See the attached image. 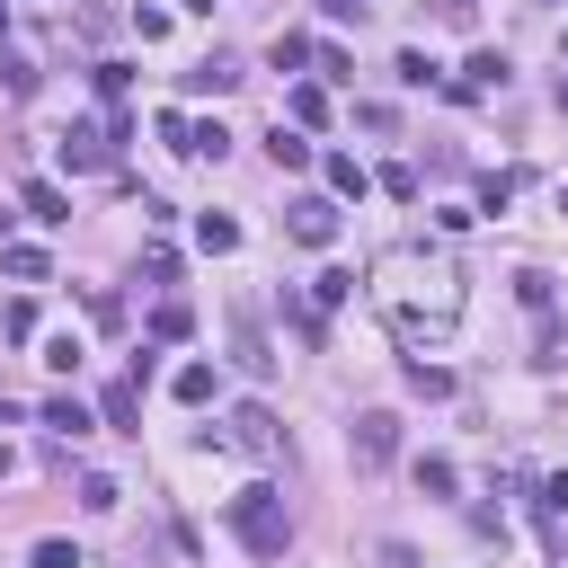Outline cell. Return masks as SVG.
I'll list each match as a JSON object with an SVG mask.
<instances>
[{
    "instance_id": "34",
    "label": "cell",
    "mask_w": 568,
    "mask_h": 568,
    "mask_svg": "<svg viewBox=\"0 0 568 568\" xmlns=\"http://www.w3.org/2000/svg\"><path fill=\"white\" fill-rule=\"evenodd\" d=\"M9 470H18V462H9V444H0V479H9Z\"/></svg>"
},
{
    "instance_id": "36",
    "label": "cell",
    "mask_w": 568,
    "mask_h": 568,
    "mask_svg": "<svg viewBox=\"0 0 568 568\" xmlns=\"http://www.w3.org/2000/svg\"><path fill=\"white\" fill-rule=\"evenodd\" d=\"M559 62H568V44H559Z\"/></svg>"
},
{
    "instance_id": "20",
    "label": "cell",
    "mask_w": 568,
    "mask_h": 568,
    "mask_svg": "<svg viewBox=\"0 0 568 568\" xmlns=\"http://www.w3.org/2000/svg\"><path fill=\"white\" fill-rule=\"evenodd\" d=\"M390 80H399V89H426V80H444V71H435V62H426V53H417V44H408V53H399V62H390Z\"/></svg>"
},
{
    "instance_id": "35",
    "label": "cell",
    "mask_w": 568,
    "mask_h": 568,
    "mask_svg": "<svg viewBox=\"0 0 568 568\" xmlns=\"http://www.w3.org/2000/svg\"><path fill=\"white\" fill-rule=\"evenodd\" d=\"M559 106H568V71H559Z\"/></svg>"
},
{
    "instance_id": "5",
    "label": "cell",
    "mask_w": 568,
    "mask_h": 568,
    "mask_svg": "<svg viewBox=\"0 0 568 568\" xmlns=\"http://www.w3.org/2000/svg\"><path fill=\"white\" fill-rule=\"evenodd\" d=\"M106 160H115V133H106V124H71V133H62V169H71V178H89V169H106Z\"/></svg>"
},
{
    "instance_id": "8",
    "label": "cell",
    "mask_w": 568,
    "mask_h": 568,
    "mask_svg": "<svg viewBox=\"0 0 568 568\" xmlns=\"http://www.w3.org/2000/svg\"><path fill=\"white\" fill-rule=\"evenodd\" d=\"M479 89H506V53H470V62H462L453 98H479Z\"/></svg>"
},
{
    "instance_id": "2",
    "label": "cell",
    "mask_w": 568,
    "mask_h": 568,
    "mask_svg": "<svg viewBox=\"0 0 568 568\" xmlns=\"http://www.w3.org/2000/svg\"><path fill=\"white\" fill-rule=\"evenodd\" d=\"M346 453H355V470H390V462H399V417H390V408H364V417L346 426Z\"/></svg>"
},
{
    "instance_id": "9",
    "label": "cell",
    "mask_w": 568,
    "mask_h": 568,
    "mask_svg": "<svg viewBox=\"0 0 568 568\" xmlns=\"http://www.w3.org/2000/svg\"><path fill=\"white\" fill-rule=\"evenodd\" d=\"M284 115H293L302 133H311V124H328V89H320V80H293V89H284Z\"/></svg>"
},
{
    "instance_id": "11",
    "label": "cell",
    "mask_w": 568,
    "mask_h": 568,
    "mask_svg": "<svg viewBox=\"0 0 568 568\" xmlns=\"http://www.w3.org/2000/svg\"><path fill=\"white\" fill-rule=\"evenodd\" d=\"M98 417H106L115 435H142V390H133V382H115V390L98 399Z\"/></svg>"
},
{
    "instance_id": "17",
    "label": "cell",
    "mask_w": 568,
    "mask_h": 568,
    "mask_svg": "<svg viewBox=\"0 0 568 568\" xmlns=\"http://www.w3.org/2000/svg\"><path fill=\"white\" fill-rule=\"evenodd\" d=\"M346 293H355V275H346V266H320V275H311V302H320V311H337Z\"/></svg>"
},
{
    "instance_id": "33",
    "label": "cell",
    "mask_w": 568,
    "mask_h": 568,
    "mask_svg": "<svg viewBox=\"0 0 568 568\" xmlns=\"http://www.w3.org/2000/svg\"><path fill=\"white\" fill-rule=\"evenodd\" d=\"M320 9H328V18H364L373 0H320Z\"/></svg>"
},
{
    "instance_id": "22",
    "label": "cell",
    "mask_w": 568,
    "mask_h": 568,
    "mask_svg": "<svg viewBox=\"0 0 568 568\" xmlns=\"http://www.w3.org/2000/svg\"><path fill=\"white\" fill-rule=\"evenodd\" d=\"M178 399L204 408V399H213V364H178Z\"/></svg>"
},
{
    "instance_id": "30",
    "label": "cell",
    "mask_w": 568,
    "mask_h": 568,
    "mask_svg": "<svg viewBox=\"0 0 568 568\" xmlns=\"http://www.w3.org/2000/svg\"><path fill=\"white\" fill-rule=\"evenodd\" d=\"M515 293H524V311H550V275H532V266H524V275H515Z\"/></svg>"
},
{
    "instance_id": "12",
    "label": "cell",
    "mask_w": 568,
    "mask_h": 568,
    "mask_svg": "<svg viewBox=\"0 0 568 568\" xmlns=\"http://www.w3.org/2000/svg\"><path fill=\"white\" fill-rule=\"evenodd\" d=\"M320 169H328V195H337V204H355V195L373 186V178H364V160H346V151H328Z\"/></svg>"
},
{
    "instance_id": "25",
    "label": "cell",
    "mask_w": 568,
    "mask_h": 568,
    "mask_svg": "<svg viewBox=\"0 0 568 568\" xmlns=\"http://www.w3.org/2000/svg\"><path fill=\"white\" fill-rule=\"evenodd\" d=\"M124 89H133V71H124V62H98V98H106V106H124Z\"/></svg>"
},
{
    "instance_id": "29",
    "label": "cell",
    "mask_w": 568,
    "mask_h": 568,
    "mask_svg": "<svg viewBox=\"0 0 568 568\" xmlns=\"http://www.w3.org/2000/svg\"><path fill=\"white\" fill-rule=\"evenodd\" d=\"M515 204V178H479V213H506Z\"/></svg>"
},
{
    "instance_id": "4",
    "label": "cell",
    "mask_w": 568,
    "mask_h": 568,
    "mask_svg": "<svg viewBox=\"0 0 568 568\" xmlns=\"http://www.w3.org/2000/svg\"><path fill=\"white\" fill-rule=\"evenodd\" d=\"M284 231H293L302 248H328V240H337V195H293V204H284Z\"/></svg>"
},
{
    "instance_id": "7",
    "label": "cell",
    "mask_w": 568,
    "mask_h": 568,
    "mask_svg": "<svg viewBox=\"0 0 568 568\" xmlns=\"http://www.w3.org/2000/svg\"><path fill=\"white\" fill-rule=\"evenodd\" d=\"M248 71H240V53H204L195 71H186V98H222V89H240Z\"/></svg>"
},
{
    "instance_id": "16",
    "label": "cell",
    "mask_w": 568,
    "mask_h": 568,
    "mask_svg": "<svg viewBox=\"0 0 568 568\" xmlns=\"http://www.w3.org/2000/svg\"><path fill=\"white\" fill-rule=\"evenodd\" d=\"M44 426H53V435H71V444H80V435H89V408H80V399H71V390H62V399H44Z\"/></svg>"
},
{
    "instance_id": "18",
    "label": "cell",
    "mask_w": 568,
    "mask_h": 568,
    "mask_svg": "<svg viewBox=\"0 0 568 568\" xmlns=\"http://www.w3.org/2000/svg\"><path fill=\"white\" fill-rule=\"evenodd\" d=\"M417 488H426V497H453V488H462V470H453L444 453H426V462H417Z\"/></svg>"
},
{
    "instance_id": "21",
    "label": "cell",
    "mask_w": 568,
    "mask_h": 568,
    "mask_svg": "<svg viewBox=\"0 0 568 568\" xmlns=\"http://www.w3.org/2000/svg\"><path fill=\"white\" fill-rule=\"evenodd\" d=\"M186 328H195V320H186V302H160V311H151V337H160V346H178Z\"/></svg>"
},
{
    "instance_id": "24",
    "label": "cell",
    "mask_w": 568,
    "mask_h": 568,
    "mask_svg": "<svg viewBox=\"0 0 568 568\" xmlns=\"http://www.w3.org/2000/svg\"><path fill=\"white\" fill-rule=\"evenodd\" d=\"M266 62H275V71H302V62H311V36H275V53H266Z\"/></svg>"
},
{
    "instance_id": "32",
    "label": "cell",
    "mask_w": 568,
    "mask_h": 568,
    "mask_svg": "<svg viewBox=\"0 0 568 568\" xmlns=\"http://www.w3.org/2000/svg\"><path fill=\"white\" fill-rule=\"evenodd\" d=\"M444 18H453V27H470V18H479V0H444Z\"/></svg>"
},
{
    "instance_id": "19",
    "label": "cell",
    "mask_w": 568,
    "mask_h": 568,
    "mask_svg": "<svg viewBox=\"0 0 568 568\" xmlns=\"http://www.w3.org/2000/svg\"><path fill=\"white\" fill-rule=\"evenodd\" d=\"M80 506H89V515H115V506H124V488H115L106 470H89V479H80Z\"/></svg>"
},
{
    "instance_id": "10",
    "label": "cell",
    "mask_w": 568,
    "mask_h": 568,
    "mask_svg": "<svg viewBox=\"0 0 568 568\" xmlns=\"http://www.w3.org/2000/svg\"><path fill=\"white\" fill-rule=\"evenodd\" d=\"M18 204H27L36 222H71V195H62L53 178H27V186H18Z\"/></svg>"
},
{
    "instance_id": "3",
    "label": "cell",
    "mask_w": 568,
    "mask_h": 568,
    "mask_svg": "<svg viewBox=\"0 0 568 568\" xmlns=\"http://www.w3.org/2000/svg\"><path fill=\"white\" fill-rule=\"evenodd\" d=\"M222 444H240V453H257V462H275V453H284V426H275V408H257V399H240V408H231V426H222Z\"/></svg>"
},
{
    "instance_id": "15",
    "label": "cell",
    "mask_w": 568,
    "mask_h": 568,
    "mask_svg": "<svg viewBox=\"0 0 568 568\" xmlns=\"http://www.w3.org/2000/svg\"><path fill=\"white\" fill-rule=\"evenodd\" d=\"M0 266H9L18 284H44V275H53V266H44V248H27V240H9V248H0Z\"/></svg>"
},
{
    "instance_id": "6",
    "label": "cell",
    "mask_w": 568,
    "mask_h": 568,
    "mask_svg": "<svg viewBox=\"0 0 568 568\" xmlns=\"http://www.w3.org/2000/svg\"><path fill=\"white\" fill-rule=\"evenodd\" d=\"M231 355H240V373H275V346H266V328H257V311H231Z\"/></svg>"
},
{
    "instance_id": "13",
    "label": "cell",
    "mask_w": 568,
    "mask_h": 568,
    "mask_svg": "<svg viewBox=\"0 0 568 568\" xmlns=\"http://www.w3.org/2000/svg\"><path fill=\"white\" fill-rule=\"evenodd\" d=\"M266 151H275V169H311V133H302V124H275Z\"/></svg>"
},
{
    "instance_id": "26",
    "label": "cell",
    "mask_w": 568,
    "mask_h": 568,
    "mask_svg": "<svg viewBox=\"0 0 568 568\" xmlns=\"http://www.w3.org/2000/svg\"><path fill=\"white\" fill-rule=\"evenodd\" d=\"M532 506H541V515H568V470H550V479L532 488Z\"/></svg>"
},
{
    "instance_id": "28",
    "label": "cell",
    "mask_w": 568,
    "mask_h": 568,
    "mask_svg": "<svg viewBox=\"0 0 568 568\" xmlns=\"http://www.w3.org/2000/svg\"><path fill=\"white\" fill-rule=\"evenodd\" d=\"M0 80H9V98H27V89H36V62H18V53H0Z\"/></svg>"
},
{
    "instance_id": "27",
    "label": "cell",
    "mask_w": 568,
    "mask_h": 568,
    "mask_svg": "<svg viewBox=\"0 0 568 568\" xmlns=\"http://www.w3.org/2000/svg\"><path fill=\"white\" fill-rule=\"evenodd\" d=\"M27 568H89V559H80L71 541H36V559H27Z\"/></svg>"
},
{
    "instance_id": "31",
    "label": "cell",
    "mask_w": 568,
    "mask_h": 568,
    "mask_svg": "<svg viewBox=\"0 0 568 568\" xmlns=\"http://www.w3.org/2000/svg\"><path fill=\"white\" fill-rule=\"evenodd\" d=\"M408 382H417L426 399H444V390H453V373H444V364H408Z\"/></svg>"
},
{
    "instance_id": "23",
    "label": "cell",
    "mask_w": 568,
    "mask_h": 568,
    "mask_svg": "<svg viewBox=\"0 0 568 568\" xmlns=\"http://www.w3.org/2000/svg\"><path fill=\"white\" fill-rule=\"evenodd\" d=\"M186 151H195V160H222L231 133H222V124H186Z\"/></svg>"
},
{
    "instance_id": "1",
    "label": "cell",
    "mask_w": 568,
    "mask_h": 568,
    "mask_svg": "<svg viewBox=\"0 0 568 568\" xmlns=\"http://www.w3.org/2000/svg\"><path fill=\"white\" fill-rule=\"evenodd\" d=\"M231 532H240L248 559H284V541H293L284 497H275V488H240V497H231Z\"/></svg>"
},
{
    "instance_id": "14",
    "label": "cell",
    "mask_w": 568,
    "mask_h": 568,
    "mask_svg": "<svg viewBox=\"0 0 568 568\" xmlns=\"http://www.w3.org/2000/svg\"><path fill=\"white\" fill-rule=\"evenodd\" d=\"M195 240H204L213 257H231V248H240V222H231V213H195Z\"/></svg>"
}]
</instances>
